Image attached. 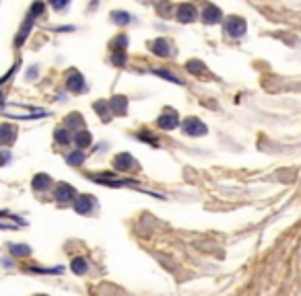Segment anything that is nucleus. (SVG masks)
<instances>
[{
    "label": "nucleus",
    "mask_w": 301,
    "mask_h": 296,
    "mask_svg": "<svg viewBox=\"0 0 301 296\" xmlns=\"http://www.w3.org/2000/svg\"><path fill=\"white\" fill-rule=\"evenodd\" d=\"M159 126L161 128H167V130H171V128H176L177 126V117L174 115V111H169V113H165L161 119H159Z\"/></svg>",
    "instance_id": "3"
},
{
    "label": "nucleus",
    "mask_w": 301,
    "mask_h": 296,
    "mask_svg": "<svg viewBox=\"0 0 301 296\" xmlns=\"http://www.w3.org/2000/svg\"><path fill=\"white\" fill-rule=\"evenodd\" d=\"M81 159H83L81 154H72V156H68V161H71V163H79Z\"/></svg>",
    "instance_id": "10"
},
{
    "label": "nucleus",
    "mask_w": 301,
    "mask_h": 296,
    "mask_svg": "<svg viewBox=\"0 0 301 296\" xmlns=\"http://www.w3.org/2000/svg\"><path fill=\"white\" fill-rule=\"evenodd\" d=\"M179 19H182V21H192L194 19V8L192 6L182 8V11H179Z\"/></svg>",
    "instance_id": "6"
},
{
    "label": "nucleus",
    "mask_w": 301,
    "mask_h": 296,
    "mask_svg": "<svg viewBox=\"0 0 301 296\" xmlns=\"http://www.w3.org/2000/svg\"><path fill=\"white\" fill-rule=\"evenodd\" d=\"M4 161H8V152H4V154H2V152H0V164H2Z\"/></svg>",
    "instance_id": "11"
},
{
    "label": "nucleus",
    "mask_w": 301,
    "mask_h": 296,
    "mask_svg": "<svg viewBox=\"0 0 301 296\" xmlns=\"http://www.w3.org/2000/svg\"><path fill=\"white\" fill-rule=\"evenodd\" d=\"M219 19H221V11H219V8H214V6H206L204 8V21L206 23H214Z\"/></svg>",
    "instance_id": "4"
},
{
    "label": "nucleus",
    "mask_w": 301,
    "mask_h": 296,
    "mask_svg": "<svg viewBox=\"0 0 301 296\" xmlns=\"http://www.w3.org/2000/svg\"><path fill=\"white\" fill-rule=\"evenodd\" d=\"M227 31L231 33V35H235V37H239L242 33L246 31V23L242 21V19H233L229 23V27H227Z\"/></svg>",
    "instance_id": "2"
},
{
    "label": "nucleus",
    "mask_w": 301,
    "mask_h": 296,
    "mask_svg": "<svg viewBox=\"0 0 301 296\" xmlns=\"http://www.w3.org/2000/svg\"><path fill=\"white\" fill-rule=\"evenodd\" d=\"M85 267H87V265H85V261H83V259H74V261H72V269H74L76 274H83V272H85Z\"/></svg>",
    "instance_id": "7"
},
{
    "label": "nucleus",
    "mask_w": 301,
    "mask_h": 296,
    "mask_svg": "<svg viewBox=\"0 0 301 296\" xmlns=\"http://www.w3.org/2000/svg\"><path fill=\"white\" fill-rule=\"evenodd\" d=\"M56 140H58V142H68V136L64 134V130H58V134H56Z\"/></svg>",
    "instance_id": "9"
},
{
    "label": "nucleus",
    "mask_w": 301,
    "mask_h": 296,
    "mask_svg": "<svg viewBox=\"0 0 301 296\" xmlns=\"http://www.w3.org/2000/svg\"><path fill=\"white\" fill-rule=\"evenodd\" d=\"M71 196H72V187H68V185H60V189L56 191L58 199H71Z\"/></svg>",
    "instance_id": "5"
},
{
    "label": "nucleus",
    "mask_w": 301,
    "mask_h": 296,
    "mask_svg": "<svg viewBox=\"0 0 301 296\" xmlns=\"http://www.w3.org/2000/svg\"><path fill=\"white\" fill-rule=\"evenodd\" d=\"M0 105H2V97H0Z\"/></svg>",
    "instance_id": "12"
},
{
    "label": "nucleus",
    "mask_w": 301,
    "mask_h": 296,
    "mask_svg": "<svg viewBox=\"0 0 301 296\" xmlns=\"http://www.w3.org/2000/svg\"><path fill=\"white\" fill-rule=\"evenodd\" d=\"M89 140H91V136L83 132V134L79 136V146H87V144H89Z\"/></svg>",
    "instance_id": "8"
},
{
    "label": "nucleus",
    "mask_w": 301,
    "mask_h": 296,
    "mask_svg": "<svg viewBox=\"0 0 301 296\" xmlns=\"http://www.w3.org/2000/svg\"><path fill=\"white\" fill-rule=\"evenodd\" d=\"M182 128H184V132H186L188 136H200V134H206V128H204V124H200V119H186L184 124H182Z\"/></svg>",
    "instance_id": "1"
}]
</instances>
